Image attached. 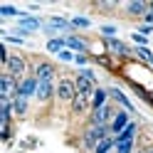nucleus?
I'll list each match as a JSON object with an SVG mask.
<instances>
[{
  "mask_svg": "<svg viewBox=\"0 0 153 153\" xmlns=\"http://www.w3.org/2000/svg\"><path fill=\"white\" fill-rule=\"evenodd\" d=\"M146 153H153V148H148V151H146Z\"/></svg>",
  "mask_w": 153,
  "mask_h": 153,
  "instance_id": "33",
  "label": "nucleus"
},
{
  "mask_svg": "<svg viewBox=\"0 0 153 153\" xmlns=\"http://www.w3.org/2000/svg\"><path fill=\"white\" fill-rule=\"evenodd\" d=\"M72 27H74V30H87V27H91V20H89V17H74V20H72Z\"/></svg>",
  "mask_w": 153,
  "mask_h": 153,
  "instance_id": "23",
  "label": "nucleus"
},
{
  "mask_svg": "<svg viewBox=\"0 0 153 153\" xmlns=\"http://www.w3.org/2000/svg\"><path fill=\"white\" fill-rule=\"evenodd\" d=\"M40 104H47L57 99V84L54 82H40V87H37V97H35Z\"/></svg>",
  "mask_w": 153,
  "mask_h": 153,
  "instance_id": "8",
  "label": "nucleus"
},
{
  "mask_svg": "<svg viewBox=\"0 0 153 153\" xmlns=\"http://www.w3.org/2000/svg\"><path fill=\"white\" fill-rule=\"evenodd\" d=\"M57 57H59V62H74V57H76V54H74L72 50H62Z\"/></svg>",
  "mask_w": 153,
  "mask_h": 153,
  "instance_id": "26",
  "label": "nucleus"
},
{
  "mask_svg": "<svg viewBox=\"0 0 153 153\" xmlns=\"http://www.w3.org/2000/svg\"><path fill=\"white\" fill-rule=\"evenodd\" d=\"M0 15L3 17H22V10H17L13 5H0Z\"/></svg>",
  "mask_w": 153,
  "mask_h": 153,
  "instance_id": "22",
  "label": "nucleus"
},
{
  "mask_svg": "<svg viewBox=\"0 0 153 153\" xmlns=\"http://www.w3.org/2000/svg\"><path fill=\"white\" fill-rule=\"evenodd\" d=\"M133 153H143V151H133Z\"/></svg>",
  "mask_w": 153,
  "mask_h": 153,
  "instance_id": "34",
  "label": "nucleus"
},
{
  "mask_svg": "<svg viewBox=\"0 0 153 153\" xmlns=\"http://www.w3.org/2000/svg\"><path fill=\"white\" fill-rule=\"evenodd\" d=\"M109 104V89H101L97 87V91H94V97H91V111H97L101 106H106Z\"/></svg>",
  "mask_w": 153,
  "mask_h": 153,
  "instance_id": "14",
  "label": "nucleus"
},
{
  "mask_svg": "<svg viewBox=\"0 0 153 153\" xmlns=\"http://www.w3.org/2000/svg\"><path fill=\"white\" fill-rule=\"evenodd\" d=\"M106 136H111L109 126H89L87 131H84V136H82V146H84V151H94Z\"/></svg>",
  "mask_w": 153,
  "mask_h": 153,
  "instance_id": "1",
  "label": "nucleus"
},
{
  "mask_svg": "<svg viewBox=\"0 0 153 153\" xmlns=\"http://www.w3.org/2000/svg\"><path fill=\"white\" fill-rule=\"evenodd\" d=\"M131 123V114L126 111V109H119L116 111V116H114V121L109 123V131H111V136H119V133L123 131Z\"/></svg>",
  "mask_w": 153,
  "mask_h": 153,
  "instance_id": "7",
  "label": "nucleus"
},
{
  "mask_svg": "<svg viewBox=\"0 0 153 153\" xmlns=\"http://www.w3.org/2000/svg\"><path fill=\"white\" fill-rule=\"evenodd\" d=\"M3 141H10V128H3Z\"/></svg>",
  "mask_w": 153,
  "mask_h": 153,
  "instance_id": "32",
  "label": "nucleus"
},
{
  "mask_svg": "<svg viewBox=\"0 0 153 153\" xmlns=\"http://www.w3.org/2000/svg\"><path fill=\"white\" fill-rule=\"evenodd\" d=\"M3 64H5V72L10 74V76H15L17 82H22L25 76H27V74H25V72H27V62H25L22 54H13V52H10V57H7Z\"/></svg>",
  "mask_w": 153,
  "mask_h": 153,
  "instance_id": "2",
  "label": "nucleus"
},
{
  "mask_svg": "<svg viewBox=\"0 0 153 153\" xmlns=\"http://www.w3.org/2000/svg\"><path fill=\"white\" fill-rule=\"evenodd\" d=\"M131 40L136 42V47H146V45H148V37H146V35H141V32H133V35H131Z\"/></svg>",
  "mask_w": 153,
  "mask_h": 153,
  "instance_id": "24",
  "label": "nucleus"
},
{
  "mask_svg": "<svg viewBox=\"0 0 153 153\" xmlns=\"http://www.w3.org/2000/svg\"><path fill=\"white\" fill-rule=\"evenodd\" d=\"M69 106H72V114H74V116H82V114H87V111L91 109V97L76 94V97H74V101L69 104Z\"/></svg>",
  "mask_w": 153,
  "mask_h": 153,
  "instance_id": "11",
  "label": "nucleus"
},
{
  "mask_svg": "<svg viewBox=\"0 0 153 153\" xmlns=\"http://www.w3.org/2000/svg\"><path fill=\"white\" fill-rule=\"evenodd\" d=\"M119 109H114L111 104H106V106H101L97 111H91L89 116V126H109V123L114 121V116H116Z\"/></svg>",
  "mask_w": 153,
  "mask_h": 153,
  "instance_id": "4",
  "label": "nucleus"
},
{
  "mask_svg": "<svg viewBox=\"0 0 153 153\" xmlns=\"http://www.w3.org/2000/svg\"><path fill=\"white\" fill-rule=\"evenodd\" d=\"M143 25H153V10H148L143 15Z\"/></svg>",
  "mask_w": 153,
  "mask_h": 153,
  "instance_id": "31",
  "label": "nucleus"
},
{
  "mask_svg": "<svg viewBox=\"0 0 153 153\" xmlns=\"http://www.w3.org/2000/svg\"><path fill=\"white\" fill-rule=\"evenodd\" d=\"M109 97H111L114 101H116V104H119L121 109H126L128 114H133V104L128 101V97H126V94H123L121 89H116V87H111V89H109Z\"/></svg>",
  "mask_w": 153,
  "mask_h": 153,
  "instance_id": "13",
  "label": "nucleus"
},
{
  "mask_svg": "<svg viewBox=\"0 0 153 153\" xmlns=\"http://www.w3.org/2000/svg\"><path fill=\"white\" fill-rule=\"evenodd\" d=\"M136 131H138V123H136V121H131L128 126L123 128L119 136H114V138H116V143H123V141H136Z\"/></svg>",
  "mask_w": 153,
  "mask_h": 153,
  "instance_id": "17",
  "label": "nucleus"
},
{
  "mask_svg": "<svg viewBox=\"0 0 153 153\" xmlns=\"http://www.w3.org/2000/svg\"><path fill=\"white\" fill-rule=\"evenodd\" d=\"M42 30L47 35H54V32H69V30H74V27H72V20H64V17H50V22H47Z\"/></svg>",
  "mask_w": 153,
  "mask_h": 153,
  "instance_id": "10",
  "label": "nucleus"
},
{
  "mask_svg": "<svg viewBox=\"0 0 153 153\" xmlns=\"http://www.w3.org/2000/svg\"><path fill=\"white\" fill-rule=\"evenodd\" d=\"M136 57H141V59H146V62L153 59V54H151L148 47H136Z\"/></svg>",
  "mask_w": 153,
  "mask_h": 153,
  "instance_id": "25",
  "label": "nucleus"
},
{
  "mask_svg": "<svg viewBox=\"0 0 153 153\" xmlns=\"http://www.w3.org/2000/svg\"><path fill=\"white\" fill-rule=\"evenodd\" d=\"M32 76L37 82H54V76H57V67L52 62H45L40 59L35 67H32Z\"/></svg>",
  "mask_w": 153,
  "mask_h": 153,
  "instance_id": "6",
  "label": "nucleus"
},
{
  "mask_svg": "<svg viewBox=\"0 0 153 153\" xmlns=\"http://www.w3.org/2000/svg\"><path fill=\"white\" fill-rule=\"evenodd\" d=\"M76 97V84L72 76H62L59 82H57V101L62 104H72Z\"/></svg>",
  "mask_w": 153,
  "mask_h": 153,
  "instance_id": "3",
  "label": "nucleus"
},
{
  "mask_svg": "<svg viewBox=\"0 0 153 153\" xmlns=\"http://www.w3.org/2000/svg\"><path fill=\"white\" fill-rule=\"evenodd\" d=\"M106 45H109V50L111 52H116V54H128V45H123L119 37H106Z\"/></svg>",
  "mask_w": 153,
  "mask_h": 153,
  "instance_id": "18",
  "label": "nucleus"
},
{
  "mask_svg": "<svg viewBox=\"0 0 153 153\" xmlns=\"http://www.w3.org/2000/svg\"><path fill=\"white\" fill-rule=\"evenodd\" d=\"M62 50H67V37H52V40L47 42V52L59 54Z\"/></svg>",
  "mask_w": 153,
  "mask_h": 153,
  "instance_id": "20",
  "label": "nucleus"
},
{
  "mask_svg": "<svg viewBox=\"0 0 153 153\" xmlns=\"http://www.w3.org/2000/svg\"><path fill=\"white\" fill-rule=\"evenodd\" d=\"M74 64H76V67H82V69H87L89 57H87V54H76V57H74Z\"/></svg>",
  "mask_w": 153,
  "mask_h": 153,
  "instance_id": "28",
  "label": "nucleus"
},
{
  "mask_svg": "<svg viewBox=\"0 0 153 153\" xmlns=\"http://www.w3.org/2000/svg\"><path fill=\"white\" fill-rule=\"evenodd\" d=\"M17 87H20V82H17L15 76H10L7 72L0 74V99L13 101V99L17 97Z\"/></svg>",
  "mask_w": 153,
  "mask_h": 153,
  "instance_id": "5",
  "label": "nucleus"
},
{
  "mask_svg": "<svg viewBox=\"0 0 153 153\" xmlns=\"http://www.w3.org/2000/svg\"><path fill=\"white\" fill-rule=\"evenodd\" d=\"M101 35L104 37H116V25H101Z\"/></svg>",
  "mask_w": 153,
  "mask_h": 153,
  "instance_id": "27",
  "label": "nucleus"
},
{
  "mask_svg": "<svg viewBox=\"0 0 153 153\" xmlns=\"http://www.w3.org/2000/svg\"><path fill=\"white\" fill-rule=\"evenodd\" d=\"M17 27H22V30H27V32H35V30H42L45 25H42V20H40V17L22 13V17L17 20Z\"/></svg>",
  "mask_w": 153,
  "mask_h": 153,
  "instance_id": "12",
  "label": "nucleus"
},
{
  "mask_svg": "<svg viewBox=\"0 0 153 153\" xmlns=\"http://www.w3.org/2000/svg\"><path fill=\"white\" fill-rule=\"evenodd\" d=\"M27 109H30V104H27V99L25 97H15L13 99V114H15V116H25V114H27Z\"/></svg>",
  "mask_w": 153,
  "mask_h": 153,
  "instance_id": "19",
  "label": "nucleus"
},
{
  "mask_svg": "<svg viewBox=\"0 0 153 153\" xmlns=\"http://www.w3.org/2000/svg\"><path fill=\"white\" fill-rule=\"evenodd\" d=\"M151 67H153V59H151Z\"/></svg>",
  "mask_w": 153,
  "mask_h": 153,
  "instance_id": "35",
  "label": "nucleus"
},
{
  "mask_svg": "<svg viewBox=\"0 0 153 153\" xmlns=\"http://www.w3.org/2000/svg\"><path fill=\"white\" fill-rule=\"evenodd\" d=\"M126 13L131 17H141V20H143V15L148 13V3H143V0H133V3L126 5Z\"/></svg>",
  "mask_w": 153,
  "mask_h": 153,
  "instance_id": "15",
  "label": "nucleus"
},
{
  "mask_svg": "<svg viewBox=\"0 0 153 153\" xmlns=\"http://www.w3.org/2000/svg\"><path fill=\"white\" fill-rule=\"evenodd\" d=\"M136 32H141V35H146V37H148V35L153 32V25H143V22H141V25H138V30H136Z\"/></svg>",
  "mask_w": 153,
  "mask_h": 153,
  "instance_id": "30",
  "label": "nucleus"
},
{
  "mask_svg": "<svg viewBox=\"0 0 153 153\" xmlns=\"http://www.w3.org/2000/svg\"><path fill=\"white\" fill-rule=\"evenodd\" d=\"M67 50H72L74 54H87V42L76 35H69L67 37Z\"/></svg>",
  "mask_w": 153,
  "mask_h": 153,
  "instance_id": "16",
  "label": "nucleus"
},
{
  "mask_svg": "<svg viewBox=\"0 0 153 153\" xmlns=\"http://www.w3.org/2000/svg\"><path fill=\"white\" fill-rule=\"evenodd\" d=\"M114 148H116V138H114V136H106L97 148H94V153H114Z\"/></svg>",
  "mask_w": 153,
  "mask_h": 153,
  "instance_id": "21",
  "label": "nucleus"
},
{
  "mask_svg": "<svg viewBox=\"0 0 153 153\" xmlns=\"http://www.w3.org/2000/svg\"><path fill=\"white\" fill-rule=\"evenodd\" d=\"M37 87H40V82H37L32 74H27L25 79L20 82V87H17V97H25V99L37 97Z\"/></svg>",
  "mask_w": 153,
  "mask_h": 153,
  "instance_id": "9",
  "label": "nucleus"
},
{
  "mask_svg": "<svg viewBox=\"0 0 153 153\" xmlns=\"http://www.w3.org/2000/svg\"><path fill=\"white\" fill-rule=\"evenodd\" d=\"M25 40L22 37H17V35H5V45H22Z\"/></svg>",
  "mask_w": 153,
  "mask_h": 153,
  "instance_id": "29",
  "label": "nucleus"
}]
</instances>
